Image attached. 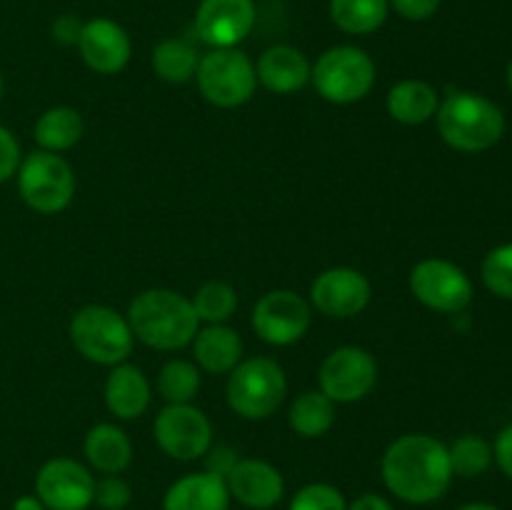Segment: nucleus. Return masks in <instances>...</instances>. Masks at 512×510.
<instances>
[{
    "mask_svg": "<svg viewBox=\"0 0 512 510\" xmlns=\"http://www.w3.org/2000/svg\"><path fill=\"white\" fill-rule=\"evenodd\" d=\"M193 308L198 313V320L220 325L228 318H233L235 308H238V293H235L233 285L223 283V280H210V283H205L198 290Z\"/></svg>",
    "mask_w": 512,
    "mask_h": 510,
    "instance_id": "c85d7f7f",
    "label": "nucleus"
},
{
    "mask_svg": "<svg viewBox=\"0 0 512 510\" xmlns=\"http://www.w3.org/2000/svg\"><path fill=\"white\" fill-rule=\"evenodd\" d=\"M255 75L270 93H295L310 80V63L300 50L290 45H275L260 55Z\"/></svg>",
    "mask_w": 512,
    "mask_h": 510,
    "instance_id": "6ab92c4d",
    "label": "nucleus"
},
{
    "mask_svg": "<svg viewBox=\"0 0 512 510\" xmlns=\"http://www.w3.org/2000/svg\"><path fill=\"white\" fill-rule=\"evenodd\" d=\"M290 510H348L343 493L333 485L313 483L298 490V495L290 503Z\"/></svg>",
    "mask_w": 512,
    "mask_h": 510,
    "instance_id": "2f4dec72",
    "label": "nucleus"
},
{
    "mask_svg": "<svg viewBox=\"0 0 512 510\" xmlns=\"http://www.w3.org/2000/svg\"><path fill=\"white\" fill-rule=\"evenodd\" d=\"M310 78H313L315 90L330 103H358L373 90L375 63L365 50L338 45L320 55L315 70H310Z\"/></svg>",
    "mask_w": 512,
    "mask_h": 510,
    "instance_id": "20e7f679",
    "label": "nucleus"
},
{
    "mask_svg": "<svg viewBox=\"0 0 512 510\" xmlns=\"http://www.w3.org/2000/svg\"><path fill=\"white\" fill-rule=\"evenodd\" d=\"M80 28H83V25H80L78 20L70 18V15H63V18H58L53 23V38L63 45L78 43Z\"/></svg>",
    "mask_w": 512,
    "mask_h": 510,
    "instance_id": "4c0bfd02",
    "label": "nucleus"
},
{
    "mask_svg": "<svg viewBox=\"0 0 512 510\" xmlns=\"http://www.w3.org/2000/svg\"><path fill=\"white\" fill-rule=\"evenodd\" d=\"M460 510H500V508H495V505H490V503H470Z\"/></svg>",
    "mask_w": 512,
    "mask_h": 510,
    "instance_id": "a19ab883",
    "label": "nucleus"
},
{
    "mask_svg": "<svg viewBox=\"0 0 512 510\" xmlns=\"http://www.w3.org/2000/svg\"><path fill=\"white\" fill-rule=\"evenodd\" d=\"M388 113L398 123H428L438 113V93L423 80H403L388 93Z\"/></svg>",
    "mask_w": 512,
    "mask_h": 510,
    "instance_id": "5701e85b",
    "label": "nucleus"
},
{
    "mask_svg": "<svg viewBox=\"0 0 512 510\" xmlns=\"http://www.w3.org/2000/svg\"><path fill=\"white\" fill-rule=\"evenodd\" d=\"M0 98H3V75H0Z\"/></svg>",
    "mask_w": 512,
    "mask_h": 510,
    "instance_id": "37998d69",
    "label": "nucleus"
},
{
    "mask_svg": "<svg viewBox=\"0 0 512 510\" xmlns=\"http://www.w3.org/2000/svg\"><path fill=\"white\" fill-rule=\"evenodd\" d=\"M85 455L95 470L105 475H118L133 460V445L123 430L103 423L90 428V433L85 435Z\"/></svg>",
    "mask_w": 512,
    "mask_h": 510,
    "instance_id": "412c9836",
    "label": "nucleus"
},
{
    "mask_svg": "<svg viewBox=\"0 0 512 510\" xmlns=\"http://www.w3.org/2000/svg\"><path fill=\"white\" fill-rule=\"evenodd\" d=\"M198 50L180 38H168L153 50V68L168 83H188L198 73Z\"/></svg>",
    "mask_w": 512,
    "mask_h": 510,
    "instance_id": "bb28decb",
    "label": "nucleus"
},
{
    "mask_svg": "<svg viewBox=\"0 0 512 510\" xmlns=\"http://www.w3.org/2000/svg\"><path fill=\"white\" fill-rule=\"evenodd\" d=\"M70 340L83 358L98 365H118L133 350L128 320L105 305H88L70 323Z\"/></svg>",
    "mask_w": 512,
    "mask_h": 510,
    "instance_id": "423d86ee",
    "label": "nucleus"
},
{
    "mask_svg": "<svg viewBox=\"0 0 512 510\" xmlns=\"http://www.w3.org/2000/svg\"><path fill=\"white\" fill-rule=\"evenodd\" d=\"M410 290L415 298L438 313H460L473 300V283L455 263L428 258L410 273Z\"/></svg>",
    "mask_w": 512,
    "mask_h": 510,
    "instance_id": "9d476101",
    "label": "nucleus"
},
{
    "mask_svg": "<svg viewBox=\"0 0 512 510\" xmlns=\"http://www.w3.org/2000/svg\"><path fill=\"white\" fill-rule=\"evenodd\" d=\"M18 188L25 205L35 213H60L75 195V173L60 155L35 150L20 163Z\"/></svg>",
    "mask_w": 512,
    "mask_h": 510,
    "instance_id": "0eeeda50",
    "label": "nucleus"
},
{
    "mask_svg": "<svg viewBox=\"0 0 512 510\" xmlns=\"http://www.w3.org/2000/svg\"><path fill=\"white\" fill-rule=\"evenodd\" d=\"M128 325L138 340L158 350L185 348L198 335L193 300L175 290H145L130 303Z\"/></svg>",
    "mask_w": 512,
    "mask_h": 510,
    "instance_id": "f03ea898",
    "label": "nucleus"
},
{
    "mask_svg": "<svg viewBox=\"0 0 512 510\" xmlns=\"http://www.w3.org/2000/svg\"><path fill=\"white\" fill-rule=\"evenodd\" d=\"M348 510H393V508H390V503L385 498L368 493V495H360Z\"/></svg>",
    "mask_w": 512,
    "mask_h": 510,
    "instance_id": "58836bf2",
    "label": "nucleus"
},
{
    "mask_svg": "<svg viewBox=\"0 0 512 510\" xmlns=\"http://www.w3.org/2000/svg\"><path fill=\"white\" fill-rule=\"evenodd\" d=\"M13 510H45V505L38 498H33V495H23V498L15 500Z\"/></svg>",
    "mask_w": 512,
    "mask_h": 510,
    "instance_id": "ea45409f",
    "label": "nucleus"
},
{
    "mask_svg": "<svg viewBox=\"0 0 512 510\" xmlns=\"http://www.w3.org/2000/svg\"><path fill=\"white\" fill-rule=\"evenodd\" d=\"M130 498H133V493H130L128 483L120 480L118 475H105L103 480L95 483L93 500L103 510H123L130 503Z\"/></svg>",
    "mask_w": 512,
    "mask_h": 510,
    "instance_id": "473e14b6",
    "label": "nucleus"
},
{
    "mask_svg": "<svg viewBox=\"0 0 512 510\" xmlns=\"http://www.w3.org/2000/svg\"><path fill=\"white\" fill-rule=\"evenodd\" d=\"M405 20H428L438 13L440 0H388Z\"/></svg>",
    "mask_w": 512,
    "mask_h": 510,
    "instance_id": "f704fd0d",
    "label": "nucleus"
},
{
    "mask_svg": "<svg viewBox=\"0 0 512 510\" xmlns=\"http://www.w3.org/2000/svg\"><path fill=\"white\" fill-rule=\"evenodd\" d=\"M285 390V373L275 360H245L230 370L228 405L243 418L263 420L280 408Z\"/></svg>",
    "mask_w": 512,
    "mask_h": 510,
    "instance_id": "39448f33",
    "label": "nucleus"
},
{
    "mask_svg": "<svg viewBox=\"0 0 512 510\" xmlns=\"http://www.w3.org/2000/svg\"><path fill=\"white\" fill-rule=\"evenodd\" d=\"M435 115L443 140L460 153H483L505 133L503 110L478 93L448 95Z\"/></svg>",
    "mask_w": 512,
    "mask_h": 510,
    "instance_id": "7ed1b4c3",
    "label": "nucleus"
},
{
    "mask_svg": "<svg viewBox=\"0 0 512 510\" xmlns=\"http://www.w3.org/2000/svg\"><path fill=\"white\" fill-rule=\"evenodd\" d=\"M230 495L245 508L268 510L283 498V475L265 460H238L225 478Z\"/></svg>",
    "mask_w": 512,
    "mask_h": 510,
    "instance_id": "f3484780",
    "label": "nucleus"
},
{
    "mask_svg": "<svg viewBox=\"0 0 512 510\" xmlns=\"http://www.w3.org/2000/svg\"><path fill=\"white\" fill-rule=\"evenodd\" d=\"M290 428L303 438H320L335 423V403L323 390H310L295 398L290 408Z\"/></svg>",
    "mask_w": 512,
    "mask_h": 510,
    "instance_id": "393cba45",
    "label": "nucleus"
},
{
    "mask_svg": "<svg viewBox=\"0 0 512 510\" xmlns=\"http://www.w3.org/2000/svg\"><path fill=\"white\" fill-rule=\"evenodd\" d=\"M383 480L405 503H433L453 480L448 448L433 435H403L385 450Z\"/></svg>",
    "mask_w": 512,
    "mask_h": 510,
    "instance_id": "f257e3e1",
    "label": "nucleus"
},
{
    "mask_svg": "<svg viewBox=\"0 0 512 510\" xmlns=\"http://www.w3.org/2000/svg\"><path fill=\"white\" fill-rule=\"evenodd\" d=\"M208 473L218 475V478H228L230 470L238 465V458H235V450L228 448V445H210L208 448Z\"/></svg>",
    "mask_w": 512,
    "mask_h": 510,
    "instance_id": "c9c22d12",
    "label": "nucleus"
},
{
    "mask_svg": "<svg viewBox=\"0 0 512 510\" xmlns=\"http://www.w3.org/2000/svg\"><path fill=\"white\" fill-rule=\"evenodd\" d=\"M253 328L270 345L298 343L310 328V305L293 290H273L255 303Z\"/></svg>",
    "mask_w": 512,
    "mask_h": 510,
    "instance_id": "f8f14e48",
    "label": "nucleus"
},
{
    "mask_svg": "<svg viewBox=\"0 0 512 510\" xmlns=\"http://www.w3.org/2000/svg\"><path fill=\"white\" fill-rule=\"evenodd\" d=\"M20 168V145L8 128L0 125V183L10 180Z\"/></svg>",
    "mask_w": 512,
    "mask_h": 510,
    "instance_id": "72a5a7b5",
    "label": "nucleus"
},
{
    "mask_svg": "<svg viewBox=\"0 0 512 510\" xmlns=\"http://www.w3.org/2000/svg\"><path fill=\"white\" fill-rule=\"evenodd\" d=\"M388 8V0H330V18L345 33L365 35L385 23Z\"/></svg>",
    "mask_w": 512,
    "mask_h": 510,
    "instance_id": "a878e982",
    "label": "nucleus"
},
{
    "mask_svg": "<svg viewBox=\"0 0 512 510\" xmlns=\"http://www.w3.org/2000/svg\"><path fill=\"white\" fill-rule=\"evenodd\" d=\"M228 505V483L208 470L180 478L163 500V510H228Z\"/></svg>",
    "mask_w": 512,
    "mask_h": 510,
    "instance_id": "a211bd4d",
    "label": "nucleus"
},
{
    "mask_svg": "<svg viewBox=\"0 0 512 510\" xmlns=\"http://www.w3.org/2000/svg\"><path fill=\"white\" fill-rule=\"evenodd\" d=\"M493 458L498 460L500 470L512 480V425H508V428L498 435V440H495Z\"/></svg>",
    "mask_w": 512,
    "mask_h": 510,
    "instance_id": "e433bc0d",
    "label": "nucleus"
},
{
    "mask_svg": "<svg viewBox=\"0 0 512 510\" xmlns=\"http://www.w3.org/2000/svg\"><path fill=\"white\" fill-rule=\"evenodd\" d=\"M83 138V118L73 108H50L35 123V140L43 150L60 153Z\"/></svg>",
    "mask_w": 512,
    "mask_h": 510,
    "instance_id": "b1692460",
    "label": "nucleus"
},
{
    "mask_svg": "<svg viewBox=\"0 0 512 510\" xmlns=\"http://www.w3.org/2000/svg\"><path fill=\"white\" fill-rule=\"evenodd\" d=\"M198 88L208 103L218 108H238L255 93V65L235 48H213L198 63Z\"/></svg>",
    "mask_w": 512,
    "mask_h": 510,
    "instance_id": "6e6552de",
    "label": "nucleus"
},
{
    "mask_svg": "<svg viewBox=\"0 0 512 510\" xmlns=\"http://www.w3.org/2000/svg\"><path fill=\"white\" fill-rule=\"evenodd\" d=\"M35 493L50 510H85L93 503L95 480L75 460L53 458L38 470Z\"/></svg>",
    "mask_w": 512,
    "mask_h": 510,
    "instance_id": "ddd939ff",
    "label": "nucleus"
},
{
    "mask_svg": "<svg viewBox=\"0 0 512 510\" xmlns=\"http://www.w3.org/2000/svg\"><path fill=\"white\" fill-rule=\"evenodd\" d=\"M370 295H373L370 280L353 268L325 270L310 288L315 308L330 318H353L363 313L370 303Z\"/></svg>",
    "mask_w": 512,
    "mask_h": 510,
    "instance_id": "4468645a",
    "label": "nucleus"
},
{
    "mask_svg": "<svg viewBox=\"0 0 512 510\" xmlns=\"http://www.w3.org/2000/svg\"><path fill=\"white\" fill-rule=\"evenodd\" d=\"M508 85H510V90H512V60H510V65H508Z\"/></svg>",
    "mask_w": 512,
    "mask_h": 510,
    "instance_id": "79ce46f5",
    "label": "nucleus"
},
{
    "mask_svg": "<svg viewBox=\"0 0 512 510\" xmlns=\"http://www.w3.org/2000/svg\"><path fill=\"white\" fill-rule=\"evenodd\" d=\"M200 388V373L188 360H170L158 375V390L170 405H183L195 398Z\"/></svg>",
    "mask_w": 512,
    "mask_h": 510,
    "instance_id": "c756f323",
    "label": "nucleus"
},
{
    "mask_svg": "<svg viewBox=\"0 0 512 510\" xmlns=\"http://www.w3.org/2000/svg\"><path fill=\"white\" fill-rule=\"evenodd\" d=\"M450 468L460 478H478L493 463V445L480 435H463L448 448Z\"/></svg>",
    "mask_w": 512,
    "mask_h": 510,
    "instance_id": "cd10ccee",
    "label": "nucleus"
},
{
    "mask_svg": "<svg viewBox=\"0 0 512 510\" xmlns=\"http://www.w3.org/2000/svg\"><path fill=\"white\" fill-rule=\"evenodd\" d=\"M255 25L253 0H203L195 15V33L213 48H235Z\"/></svg>",
    "mask_w": 512,
    "mask_h": 510,
    "instance_id": "2eb2a0df",
    "label": "nucleus"
},
{
    "mask_svg": "<svg viewBox=\"0 0 512 510\" xmlns=\"http://www.w3.org/2000/svg\"><path fill=\"white\" fill-rule=\"evenodd\" d=\"M78 48L90 70L100 75H113L128 65L130 38L115 20L95 18L80 28Z\"/></svg>",
    "mask_w": 512,
    "mask_h": 510,
    "instance_id": "dca6fc26",
    "label": "nucleus"
},
{
    "mask_svg": "<svg viewBox=\"0 0 512 510\" xmlns=\"http://www.w3.org/2000/svg\"><path fill=\"white\" fill-rule=\"evenodd\" d=\"M105 403L120 420H133L148 410L150 383L135 365H115L105 383Z\"/></svg>",
    "mask_w": 512,
    "mask_h": 510,
    "instance_id": "aec40b11",
    "label": "nucleus"
},
{
    "mask_svg": "<svg viewBox=\"0 0 512 510\" xmlns=\"http://www.w3.org/2000/svg\"><path fill=\"white\" fill-rule=\"evenodd\" d=\"M483 283L498 298L512 300V243L498 245L485 255Z\"/></svg>",
    "mask_w": 512,
    "mask_h": 510,
    "instance_id": "7c9ffc66",
    "label": "nucleus"
},
{
    "mask_svg": "<svg viewBox=\"0 0 512 510\" xmlns=\"http://www.w3.org/2000/svg\"><path fill=\"white\" fill-rule=\"evenodd\" d=\"M195 360L208 373H230L243 358V340L228 325H208L195 335Z\"/></svg>",
    "mask_w": 512,
    "mask_h": 510,
    "instance_id": "4be33fe9",
    "label": "nucleus"
},
{
    "mask_svg": "<svg viewBox=\"0 0 512 510\" xmlns=\"http://www.w3.org/2000/svg\"><path fill=\"white\" fill-rule=\"evenodd\" d=\"M378 383V363L373 355L355 345L333 350L320 365V390L333 403L363 400Z\"/></svg>",
    "mask_w": 512,
    "mask_h": 510,
    "instance_id": "1a4fd4ad",
    "label": "nucleus"
},
{
    "mask_svg": "<svg viewBox=\"0 0 512 510\" xmlns=\"http://www.w3.org/2000/svg\"><path fill=\"white\" fill-rule=\"evenodd\" d=\"M155 440L175 460H195L213 445V428L203 410L190 403L168 405L155 418Z\"/></svg>",
    "mask_w": 512,
    "mask_h": 510,
    "instance_id": "9b49d317",
    "label": "nucleus"
}]
</instances>
